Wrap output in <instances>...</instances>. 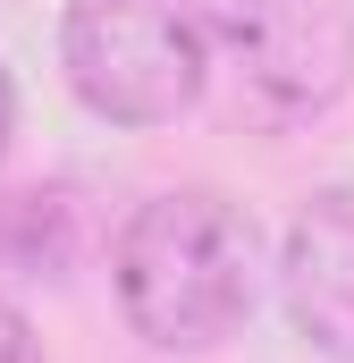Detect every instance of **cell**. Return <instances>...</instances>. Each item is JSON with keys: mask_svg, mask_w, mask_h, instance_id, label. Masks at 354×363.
<instances>
[{"mask_svg": "<svg viewBox=\"0 0 354 363\" xmlns=\"http://www.w3.org/2000/svg\"><path fill=\"white\" fill-rule=\"evenodd\" d=\"M253 279H262V237L245 203L211 186L152 194L118 237V304L135 338L161 355H211L219 338H236L253 313Z\"/></svg>", "mask_w": 354, "mask_h": 363, "instance_id": "obj_1", "label": "cell"}, {"mask_svg": "<svg viewBox=\"0 0 354 363\" xmlns=\"http://www.w3.org/2000/svg\"><path fill=\"white\" fill-rule=\"evenodd\" d=\"M59 68L93 118L169 127L202 101L211 77V9L202 0H68Z\"/></svg>", "mask_w": 354, "mask_h": 363, "instance_id": "obj_2", "label": "cell"}, {"mask_svg": "<svg viewBox=\"0 0 354 363\" xmlns=\"http://www.w3.org/2000/svg\"><path fill=\"white\" fill-rule=\"evenodd\" d=\"M228 68L262 127L321 118L354 85V0H236Z\"/></svg>", "mask_w": 354, "mask_h": 363, "instance_id": "obj_3", "label": "cell"}, {"mask_svg": "<svg viewBox=\"0 0 354 363\" xmlns=\"http://www.w3.org/2000/svg\"><path fill=\"white\" fill-rule=\"evenodd\" d=\"M278 296H287V321L312 355L354 363V194H312L304 220L287 228V254H278Z\"/></svg>", "mask_w": 354, "mask_h": 363, "instance_id": "obj_4", "label": "cell"}, {"mask_svg": "<svg viewBox=\"0 0 354 363\" xmlns=\"http://www.w3.org/2000/svg\"><path fill=\"white\" fill-rule=\"evenodd\" d=\"M0 363H42V347H34V330H25L17 304H0Z\"/></svg>", "mask_w": 354, "mask_h": 363, "instance_id": "obj_5", "label": "cell"}, {"mask_svg": "<svg viewBox=\"0 0 354 363\" xmlns=\"http://www.w3.org/2000/svg\"><path fill=\"white\" fill-rule=\"evenodd\" d=\"M8 118H17V93H8V68H0V152H8Z\"/></svg>", "mask_w": 354, "mask_h": 363, "instance_id": "obj_6", "label": "cell"}]
</instances>
